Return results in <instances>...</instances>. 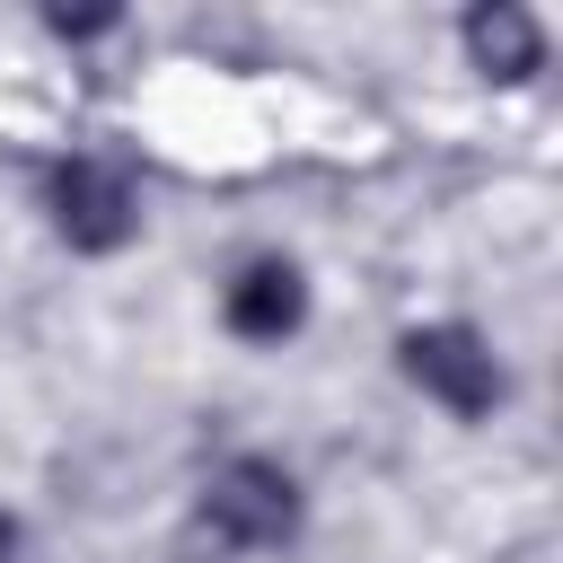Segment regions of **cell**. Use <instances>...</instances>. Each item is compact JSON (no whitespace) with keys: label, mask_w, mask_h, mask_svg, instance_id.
I'll return each mask as SVG.
<instances>
[{"label":"cell","mask_w":563,"mask_h":563,"mask_svg":"<svg viewBox=\"0 0 563 563\" xmlns=\"http://www.w3.org/2000/svg\"><path fill=\"white\" fill-rule=\"evenodd\" d=\"M299 317H308V290H299V273H290L282 255H255V264L229 282V325H238L246 343H282Z\"/></svg>","instance_id":"4"},{"label":"cell","mask_w":563,"mask_h":563,"mask_svg":"<svg viewBox=\"0 0 563 563\" xmlns=\"http://www.w3.org/2000/svg\"><path fill=\"white\" fill-rule=\"evenodd\" d=\"M9 545H18V528H9V519H0V563H9Z\"/></svg>","instance_id":"6"},{"label":"cell","mask_w":563,"mask_h":563,"mask_svg":"<svg viewBox=\"0 0 563 563\" xmlns=\"http://www.w3.org/2000/svg\"><path fill=\"white\" fill-rule=\"evenodd\" d=\"M466 53H475L493 79H528V70L545 62V35H537V18H528V9L493 0V9H475V18H466Z\"/></svg>","instance_id":"5"},{"label":"cell","mask_w":563,"mask_h":563,"mask_svg":"<svg viewBox=\"0 0 563 563\" xmlns=\"http://www.w3.org/2000/svg\"><path fill=\"white\" fill-rule=\"evenodd\" d=\"M53 229H62L79 255H114V246L141 229V202H132L123 167H106V158H62V167H53Z\"/></svg>","instance_id":"3"},{"label":"cell","mask_w":563,"mask_h":563,"mask_svg":"<svg viewBox=\"0 0 563 563\" xmlns=\"http://www.w3.org/2000/svg\"><path fill=\"white\" fill-rule=\"evenodd\" d=\"M290 528H299V484L273 457H229L194 501V537L211 554H255V545H282Z\"/></svg>","instance_id":"1"},{"label":"cell","mask_w":563,"mask_h":563,"mask_svg":"<svg viewBox=\"0 0 563 563\" xmlns=\"http://www.w3.org/2000/svg\"><path fill=\"white\" fill-rule=\"evenodd\" d=\"M405 378L422 396H440L449 413H466V422L501 405V361L484 352L475 325H413L405 334Z\"/></svg>","instance_id":"2"}]
</instances>
